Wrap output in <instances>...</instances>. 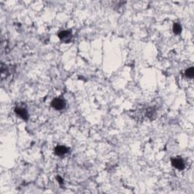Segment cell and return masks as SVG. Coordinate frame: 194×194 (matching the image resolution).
<instances>
[{"instance_id": "cell-1", "label": "cell", "mask_w": 194, "mask_h": 194, "mask_svg": "<svg viewBox=\"0 0 194 194\" xmlns=\"http://www.w3.org/2000/svg\"><path fill=\"white\" fill-rule=\"evenodd\" d=\"M52 106L56 110H61L63 109L65 106V101L61 98H57L55 99L52 102Z\"/></svg>"}, {"instance_id": "cell-2", "label": "cell", "mask_w": 194, "mask_h": 194, "mask_svg": "<svg viewBox=\"0 0 194 194\" xmlns=\"http://www.w3.org/2000/svg\"><path fill=\"white\" fill-rule=\"evenodd\" d=\"M58 37L61 40L65 42H68L71 40V32L70 30H62L58 34Z\"/></svg>"}, {"instance_id": "cell-3", "label": "cell", "mask_w": 194, "mask_h": 194, "mask_svg": "<svg viewBox=\"0 0 194 194\" xmlns=\"http://www.w3.org/2000/svg\"><path fill=\"white\" fill-rule=\"evenodd\" d=\"M171 164H172V165L175 168L178 170H183L184 168V166H185L183 159H179V158H174V159H172Z\"/></svg>"}, {"instance_id": "cell-4", "label": "cell", "mask_w": 194, "mask_h": 194, "mask_svg": "<svg viewBox=\"0 0 194 194\" xmlns=\"http://www.w3.org/2000/svg\"><path fill=\"white\" fill-rule=\"evenodd\" d=\"M15 112L18 115H19L21 118H22L24 120H27L28 118V114H27V111L25 108H20L18 107L15 108Z\"/></svg>"}, {"instance_id": "cell-5", "label": "cell", "mask_w": 194, "mask_h": 194, "mask_svg": "<svg viewBox=\"0 0 194 194\" xmlns=\"http://www.w3.org/2000/svg\"><path fill=\"white\" fill-rule=\"evenodd\" d=\"M68 151V149L64 146H58L55 149V153L58 155H63L66 154Z\"/></svg>"}, {"instance_id": "cell-6", "label": "cell", "mask_w": 194, "mask_h": 194, "mask_svg": "<svg viewBox=\"0 0 194 194\" xmlns=\"http://www.w3.org/2000/svg\"><path fill=\"white\" fill-rule=\"evenodd\" d=\"M181 26H180V24L175 23L173 26V31L175 34H180L181 33Z\"/></svg>"}, {"instance_id": "cell-7", "label": "cell", "mask_w": 194, "mask_h": 194, "mask_svg": "<svg viewBox=\"0 0 194 194\" xmlns=\"http://www.w3.org/2000/svg\"><path fill=\"white\" fill-rule=\"evenodd\" d=\"M186 76L189 78H193L194 76V69L193 68H190L186 71Z\"/></svg>"}, {"instance_id": "cell-8", "label": "cell", "mask_w": 194, "mask_h": 194, "mask_svg": "<svg viewBox=\"0 0 194 194\" xmlns=\"http://www.w3.org/2000/svg\"><path fill=\"white\" fill-rule=\"evenodd\" d=\"M57 179H58V180L59 181V183H62V177H57Z\"/></svg>"}]
</instances>
